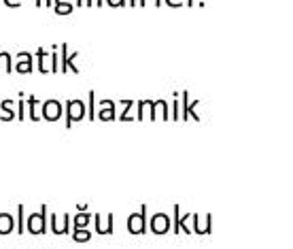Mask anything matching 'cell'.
Instances as JSON below:
<instances>
[{"label": "cell", "instance_id": "40", "mask_svg": "<svg viewBox=\"0 0 293 249\" xmlns=\"http://www.w3.org/2000/svg\"><path fill=\"white\" fill-rule=\"evenodd\" d=\"M153 3H155V5L159 7V5H162V3H164V0H153Z\"/></svg>", "mask_w": 293, "mask_h": 249}, {"label": "cell", "instance_id": "8", "mask_svg": "<svg viewBox=\"0 0 293 249\" xmlns=\"http://www.w3.org/2000/svg\"><path fill=\"white\" fill-rule=\"evenodd\" d=\"M200 100H191L189 98V92L183 90L181 92V119H200V115L195 113V109H198Z\"/></svg>", "mask_w": 293, "mask_h": 249}, {"label": "cell", "instance_id": "15", "mask_svg": "<svg viewBox=\"0 0 293 249\" xmlns=\"http://www.w3.org/2000/svg\"><path fill=\"white\" fill-rule=\"evenodd\" d=\"M41 104H43V102H41L34 94H30L28 98H26V109H28V117H30L32 121H39V119H41V109H39Z\"/></svg>", "mask_w": 293, "mask_h": 249}, {"label": "cell", "instance_id": "9", "mask_svg": "<svg viewBox=\"0 0 293 249\" xmlns=\"http://www.w3.org/2000/svg\"><path fill=\"white\" fill-rule=\"evenodd\" d=\"M94 230L98 234H113L115 230V215L113 213H104V215H100V213H94Z\"/></svg>", "mask_w": 293, "mask_h": 249}, {"label": "cell", "instance_id": "21", "mask_svg": "<svg viewBox=\"0 0 293 249\" xmlns=\"http://www.w3.org/2000/svg\"><path fill=\"white\" fill-rule=\"evenodd\" d=\"M87 119H90V121L98 119V109H96V92H94V90L87 92Z\"/></svg>", "mask_w": 293, "mask_h": 249}, {"label": "cell", "instance_id": "34", "mask_svg": "<svg viewBox=\"0 0 293 249\" xmlns=\"http://www.w3.org/2000/svg\"><path fill=\"white\" fill-rule=\"evenodd\" d=\"M85 5H87V7H92V5H96V0H85Z\"/></svg>", "mask_w": 293, "mask_h": 249}, {"label": "cell", "instance_id": "36", "mask_svg": "<svg viewBox=\"0 0 293 249\" xmlns=\"http://www.w3.org/2000/svg\"><path fill=\"white\" fill-rule=\"evenodd\" d=\"M45 7H53V0H45Z\"/></svg>", "mask_w": 293, "mask_h": 249}, {"label": "cell", "instance_id": "17", "mask_svg": "<svg viewBox=\"0 0 293 249\" xmlns=\"http://www.w3.org/2000/svg\"><path fill=\"white\" fill-rule=\"evenodd\" d=\"M92 221H94V213H90V211H79L77 215H73V230L75 228H90Z\"/></svg>", "mask_w": 293, "mask_h": 249}, {"label": "cell", "instance_id": "26", "mask_svg": "<svg viewBox=\"0 0 293 249\" xmlns=\"http://www.w3.org/2000/svg\"><path fill=\"white\" fill-rule=\"evenodd\" d=\"M181 207L174 204L172 207V234H181Z\"/></svg>", "mask_w": 293, "mask_h": 249}, {"label": "cell", "instance_id": "14", "mask_svg": "<svg viewBox=\"0 0 293 249\" xmlns=\"http://www.w3.org/2000/svg\"><path fill=\"white\" fill-rule=\"evenodd\" d=\"M47 58H49V53H47L45 47H39L37 53H34V60H37V70H39V73H43V75L51 70V62H47Z\"/></svg>", "mask_w": 293, "mask_h": 249}, {"label": "cell", "instance_id": "25", "mask_svg": "<svg viewBox=\"0 0 293 249\" xmlns=\"http://www.w3.org/2000/svg\"><path fill=\"white\" fill-rule=\"evenodd\" d=\"M151 98H143V100H136V119H145L147 109H151Z\"/></svg>", "mask_w": 293, "mask_h": 249}, {"label": "cell", "instance_id": "37", "mask_svg": "<svg viewBox=\"0 0 293 249\" xmlns=\"http://www.w3.org/2000/svg\"><path fill=\"white\" fill-rule=\"evenodd\" d=\"M104 5V0H96V7H102Z\"/></svg>", "mask_w": 293, "mask_h": 249}, {"label": "cell", "instance_id": "43", "mask_svg": "<svg viewBox=\"0 0 293 249\" xmlns=\"http://www.w3.org/2000/svg\"><path fill=\"white\" fill-rule=\"evenodd\" d=\"M0 3H3V0H0Z\"/></svg>", "mask_w": 293, "mask_h": 249}, {"label": "cell", "instance_id": "41", "mask_svg": "<svg viewBox=\"0 0 293 249\" xmlns=\"http://www.w3.org/2000/svg\"><path fill=\"white\" fill-rule=\"evenodd\" d=\"M56 3H68V0H53V5H56Z\"/></svg>", "mask_w": 293, "mask_h": 249}, {"label": "cell", "instance_id": "22", "mask_svg": "<svg viewBox=\"0 0 293 249\" xmlns=\"http://www.w3.org/2000/svg\"><path fill=\"white\" fill-rule=\"evenodd\" d=\"M0 70H5V73H13L15 70L13 56L9 51H0Z\"/></svg>", "mask_w": 293, "mask_h": 249}, {"label": "cell", "instance_id": "2", "mask_svg": "<svg viewBox=\"0 0 293 249\" xmlns=\"http://www.w3.org/2000/svg\"><path fill=\"white\" fill-rule=\"evenodd\" d=\"M49 226V215H47V204H41V209L37 213H30L26 217V232L30 234H45Z\"/></svg>", "mask_w": 293, "mask_h": 249}, {"label": "cell", "instance_id": "19", "mask_svg": "<svg viewBox=\"0 0 293 249\" xmlns=\"http://www.w3.org/2000/svg\"><path fill=\"white\" fill-rule=\"evenodd\" d=\"M15 100L13 98H5L3 102H0V119H5V121H11V119H15Z\"/></svg>", "mask_w": 293, "mask_h": 249}, {"label": "cell", "instance_id": "5", "mask_svg": "<svg viewBox=\"0 0 293 249\" xmlns=\"http://www.w3.org/2000/svg\"><path fill=\"white\" fill-rule=\"evenodd\" d=\"M49 228L53 234H70L73 232V215H68V213H53L49 215Z\"/></svg>", "mask_w": 293, "mask_h": 249}, {"label": "cell", "instance_id": "12", "mask_svg": "<svg viewBox=\"0 0 293 249\" xmlns=\"http://www.w3.org/2000/svg\"><path fill=\"white\" fill-rule=\"evenodd\" d=\"M98 119H102V121L117 119V104H115V100H111V98L100 100V106H98Z\"/></svg>", "mask_w": 293, "mask_h": 249}, {"label": "cell", "instance_id": "31", "mask_svg": "<svg viewBox=\"0 0 293 249\" xmlns=\"http://www.w3.org/2000/svg\"><path fill=\"white\" fill-rule=\"evenodd\" d=\"M109 3V7H123V5H128V0H106Z\"/></svg>", "mask_w": 293, "mask_h": 249}, {"label": "cell", "instance_id": "13", "mask_svg": "<svg viewBox=\"0 0 293 249\" xmlns=\"http://www.w3.org/2000/svg\"><path fill=\"white\" fill-rule=\"evenodd\" d=\"M151 119H157V117H162V119H170V109H168V100L166 98H157L151 102Z\"/></svg>", "mask_w": 293, "mask_h": 249}, {"label": "cell", "instance_id": "23", "mask_svg": "<svg viewBox=\"0 0 293 249\" xmlns=\"http://www.w3.org/2000/svg\"><path fill=\"white\" fill-rule=\"evenodd\" d=\"M181 232L185 234H193V213H181Z\"/></svg>", "mask_w": 293, "mask_h": 249}, {"label": "cell", "instance_id": "18", "mask_svg": "<svg viewBox=\"0 0 293 249\" xmlns=\"http://www.w3.org/2000/svg\"><path fill=\"white\" fill-rule=\"evenodd\" d=\"M15 230V215L11 213H0V234H11Z\"/></svg>", "mask_w": 293, "mask_h": 249}, {"label": "cell", "instance_id": "20", "mask_svg": "<svg viewBox=\"0 0 293 249\" xmlns=\"http://www.w3.org/2000/svg\"><path fill=\"white\" fill-rule=\"evenodd\" d=\"M26 209L24 204H17V215H15V232L17 234H24L26 232Z\"/></svg>", "mask_w": 293, "mask_h": 249}, {"label": "cell", "instance_id": "38", "mask_svg": "<svg viewBox=\"0 0 293 249\" xmlns=\"http://www.w3.org/2000/svg\"><path fill=\"white\" fill-rule=\"evenodd\" d=\"M77 5H79V7H83V5H85V0H77Z\"/></svg>", "mask_w": 293, "mask_h": 249}, {"label": "cell", "instance_id": "6", "mask_svg": "<svg viewBox=\"0 0 293 249\" xmlns=\"http://www.w3.org/2000/svg\"><path fill=\"white\" fill-rule=\"evenodd\" d=\"M62 115H64V104H62L58 98H49V100H43L41 104V119H47V121H58Z\"/></svg>", "mask_w": 293, "mask_h": 249}, {"label": "cell", "instance_id": "10", "mask_svg": "<svg viewBox=\"0 0 293 249\" xmlns=\"http://www.w3.org/2000/svg\"><path fill=\"white\" fill-rule=\"evenodd\" d=\"M15 70L17 73H22V75H26V73H32L34 68H37V60H34V56L30 51H20L15 56Z\"/></svg>", "mask_w": 293, "mask_h": 249}, {"label": "cell", "instance_id": "11", "mask_svg": "<svg viewBox=\"0 0 293 249\" xmlns=\"http://www.w3.org/2000/svg\"><path fill=\"white\" fill-rule=\"evenodd\" d=\"M212 232V215L206 213V215H200V213H193V234L206 236Z\"/></svg>", "mask_w": 293, "mask_h": 249}, {"label": "cell", "instance_id": "3", "mask_svg": "<svg viewBox=\"0 0 293 249\" xmlns=\"http://www.w3.org/2000/svg\"><path fill=\"white\" fill-rule=\"evenodd\" d=\"M87 117V102L83 98H68L66 100V128H73L75 121H83Z\"/></svg>", "mask_w": 293, "mask_h": 249}, {"label": "cell", "instance_id": "16", "mask_svg": "<svg viewBox=\"0 0 293 249\" xmlns=\"http://www.w3.org/2000/svg\"><path fill=\"white\" fill-rule=\"evenodd\" d=\"M119 104L123 106V111L117 115V119L119 121H130V119H134V113H132V111H134V98H121L119 100Z\"/></svg>", "mask_w": 293, "mask_h": 249}, {"label": "cell", "instance_id": "30", "mask_svg": "<svg viewBox=\"0 0 293 249\" xmlns=\"http://www.w3.org/2000/svg\"><path fill=\"white\" fill-rule=\"evenodd\" d=\"M28 117V109H26V100H17V119Z\"/></svg>", "mask_w": 293, "mask_h": 249}, {"label": "cell", "instance_id": "28", "mask_svg": "<svg viewBox=\"0 0 293 249\" xmlns=\"http://www.w3.org/2000/svg\"><path fill=\"white\" fill-rule=\"evenodd\" d=\"M58 47H60V45H53V47H51V49H53V51H51V73H60V53L56 51Z\"/></svg>", "mask_w": 293, "mask_h": 249}, {"label": "cell", "instance_id": "27", "mask_svg": "<svg viewBox=\"0 0 293 249\" xmlns=\"http://www.w3.org/2000/svg\"><path fill=\"white\" fill-rule=\"evenodd\" d=\"M170 119H181V94H174V100L170 104Z\"/></svg>", "mask_w": 293, "mask_h": 249}, {"label": "cell", "instance_id": "7", "mask_svg": "<svg viewBox=\"0 0 293 249\" xmlns=\"http://www.w3.org/2000/svg\"><path fill=\"white\" fill-rule=\"evenodd\" d=\"M77 58H79V51H70L66 43H62L60 45V73H68V70L79 73V66L75 64Z\"/></svg>", "mask_w": 293, "mask_h": 249}, {"label": "cell", "instance_id": "24", "mask_svg": "<svg viewBox=\"0 0 293 249\" xmlns=\"http://www.w3.org/2000/svg\"><path fill=\"white\" fill-rule=\"evenodd\" d=\"M70 234H73V238H75L77 243H87V241H90V238H92V234H94V232H92L90 228H75Z\"/></svg>", "mask_w": 293, "mask_h": 249}, {"label": "cell", "instance_id": "29", "mask_svg": "<svg viewBox=\"0 0 293 249\" xmlns=\"http://www.w3.org/2000/svg\"><path fill=\"white\" fill-rule=\"evenodd\" d=\"M53 7H56V13H58V15H68V13H73V5H70V3H56Z\"/></svg>", "mask_w": 293, "mask_h": 249}, {"label": "cell", "instance_id": "39", "mask_svg": "<svg viewBox=\"0 0 293 249\" xmlns=\"http://www.w3.org/2000/svg\"><path fill=\"white\" fill-rule=\"evenodd\" d=\"M138 5H140V7H145V5H147V0H138Z\"/></svg>", "mask_w": 293, "mask_h": 249}, {"label": "cell", "instance_id": "1", "mask_svg": "<svg viewBox=\"0 0 293 249\" xmlns=\"http://www.w3.org/2000/svg\"><path fill=\"white\" fill-rule=\"evenodd\" d=\"M126 228H128L130 234H136V236L147 234V230H149V209H147V204H140L138 211H134L132 215H128Z\"/></svg>", "mask_w": 293, "mask_h": 249}, {"label": "cell", "instance_id": "4", "mask_svg": "<svg viewBox=\"0 0 293 249\" xmlns=\"http://www.w3.org/2000/svg\"><path fill=\"white\" fill-rule=\"evenodd\" d=\"M149 230L157 236L172 232V215H168L164 211H157L149 217Z\"/></svg>", "mask_w": 293, "mask_h": 249}, {"label": "cell", "instance_id": "42", "mask_svg": "<svg viewBox=\"0 0 293 249\" xmlns=\"http://www.w3.org/2000/svg\"><path fill=\"white\" fill-rule=\"evenodd\" d=\"M187 5H189V7H191V5H193V0H187Z\"/></svg>", "mask_w": 293, "mask_h": 249}, {"label": "cell", "instance_id": "32", "mask_svg": "<svg viewBox=\"0 0 293 249\" xmlns=\"http://www.w3.org/2000/svg\"><path fill=\"white\" fill-rule=\"evenodd\" d=\"M3 3H5L7 7H20L22 0H3Z\"/></svg>", "mask_w": 293, "mask_h": 249}, {"label": "cell", "instance_id": "35", "mask_svg": "<svg viewBox=\"0 0 293 249\" xmlns=\"http://www.w3.org/2000/svg\"><path fill=\"white\" fill-rule=\"evenodd\" d=\"M128 5H130V7H134V5H138V0H128Z\"/></svg>", "mask_w": 293, "mask_h": 249}, {"label": "cell", "instance_id": "33", "mask_svg": "<svg viewBox=\"0 0 293 249\" xmlns=\"http://www.w3.org/2000/svg\"><path fill=\"white\" fill-rule=\"evenodd\" d=\"M164 3H168L170 7H179V5H181V0H164Z\"/></svg>", "mask_w": 293, "mask_h": 249}]
</instances>
